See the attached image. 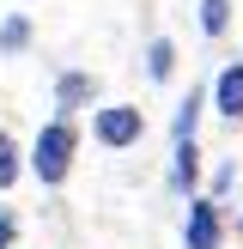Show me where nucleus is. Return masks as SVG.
Returning a JSON list of instances; mask_svg holds the SVG:
<instances>
[{
	"mask_svg": "<svg viewBox=\"0 0 243 249\" xmlns=\"http://www.w3.org/2000/svg\"><path fill=\"white\" fill-rule=\"evenodd\" d=\"M146 73H152V79H170V73H176V43H170V36H152V43H146Z\"/></svg>",
	"mask_w": 243,
	"mask_h": 249,
	"instance_id": "0eeeda50",
	"label": "nucleus"
},
{
	"mask_svg": "<svg viewBox=\"0 0 243 249\" xmlns=\"http://www.w3.org/2000/svg\"><path fill=\"white\" fill-rule=\"evenodd\" d=\"M91 134H97L104 146H134V140L146 134V116H140L134 104H97V109H91Z\"/></svg>",
	"mask_w": 243,
	"mask_h": 249,
	"instance_id": "f03ea898",
	"label": "nucleus"
},
{
	"mask_svg": "<svg viewBox=\"0 0 243 249\" xmlns=\"http://www.w3.org/2000/svg\"><path fill=\"white\" fill-rule=\"evenodd\" d=\"M194 182H201V146H194V134H182V140H176V152H170V189H182V195H189Z\"/></svg>",
	"mask_w": 243,
	"mask_h": 249,
	"instance_id": "39448f33",
	"label": "nucleus"
},
{
	"mask_svg": "<svg viewBox=\"0 0 243 249\" xmlns=\"http://www.w3.org/2000/svg\"><path fill=\"white\" fill-rule=\"evenodd\" d=\"M24 43H31V18H18V12H12V18L0 24V49H6V55H18Z\"/></svg>",
	"mask_w": 243,
	"mask_h": 249,
	"instance_id": "1a4fd4ad",
	"label": "nucleus"
},
{
	"mask_svg": "<svg viewBox=\"0 0 243 249\" xmlns=\"http://www.w3.org/2000/svg\"><path fill=\"white\" fill-rule=\"evenodd\" d=\"M12 237H18V213L0 207V249H12Z\"/></svg>",
	"mask_w": 243,
	"mask_h": 249,
	"instance_id": "9b49d317",
	"label": "nucleus"
},
{
	"mask_svg": "<svg viewBox=\"0 0 243 249\" xmlns=\"http://www.w3.org/2000/svg\"><path fill=\"white\" fill-rule=\"evenodd\" d=\"M91 97H97V79H91V73H61V79H55V104H61V116L85 109Z\"/></svg>",
	"mask_w": 243,
	"mask_h": 249,
	"instance_id": "423d86ee",
	"label": "nucleus"
},
{
	"mask_svg": "<svg viewBox=\"0 0 243 249\" xmlns=\"http://www.w3.org/2000/svg\"><path fill=\"white\" fill-rule=\"evenodd\" d=\"M219 243H225L219 207H213V201H194V207H189V249H219Z\"/></svg>",
	"mask_w": 243,
	"mask_h": 249,
	"instance_id": "20e7f679",
	"label": "nucleus"
},
{
	"mask_svg": "<svg viewBox=\"0 0 243 249\" xmlns=\"http://www.w3.org/2000/svg\"><path fill=\"white\" fill-rule=\"evenodd\" d=\"M213 109L225 122H243V61H231V67L213 79Z\"/></svg>",
	"mask_w": 243,
	"mask_h": 249,
	"instance_id": "7ed1b4c3",
	"label": "nucleus"
},
{
	"mask_svg": "<svg viewBox=\"0 0 243 249\" xmlns=\"http://www.w3.org/2000/svg\"><path fill=\"white\" fill-rule=\"evenodd\" d=\"M73 152H79V128H73V116H55L43 134H36V146H31V170L55 189V182H67Z\"/></svg>",
	"mask_w": 243,
	"mask_h": 249,
	"instance_id": "f257e3e1",
	"label": "nucleus"
},
{
	"mask_svg": "<svg viewBox=\"0 0 243 249\" xmlns=\"http://www.w3.org/2000/svg\"><path fill=\"white\" fill-rule=\"evenodd\" d=\"M201 31L207 36H225L231 31V0H201Z\"/></svg>",
	"mask_w": 243,
	"mask_h": 249,
	"instance_id": "6e6552de",
	"label": "nucleus"
},
{
	"mask_svg": "<svg viewBox=\"0 0 243 249\" xmlns=\"http://www.w3.org/2000/svg\"><path fill=\"white\" fill-rule=\"evenodd\" d=\"M18 140H12V134H0V189H6V182H18Z\"/></svg>",
	"mask_w": 243,
	"mask_h": 249,
	"instance_id": "9d476101",
	"label": "nucleus"
}]
</instances>
